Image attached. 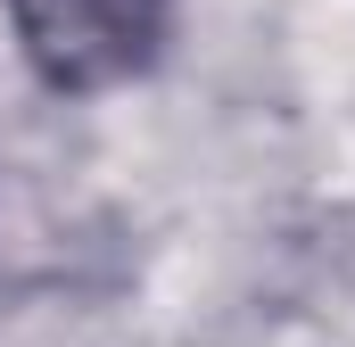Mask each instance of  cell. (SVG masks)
<instances>
[{
  "mask_svg": "<svg viewBox=\"0 0 355 347\" xmlns=\"http://www.w3.org/2000/svg\"><path fill=\"white\" fill-rule=\"evenodd\" d=\"M17 58L67 99L149 75L166 42V0H8Z\"/></svg>",
  "mask_w": 355,
  "mask_h": 347,
  "instance_id": "cell-1",
  "label": "cell"
}]
</instances>
